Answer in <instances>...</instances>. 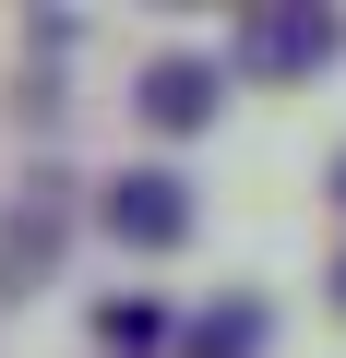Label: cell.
I'll use <instances>...</instances> for the list:
<instances>
[{
	"instance_id": "4",
	"label": "cell",
	"mask_w": 346,
	"mask_h": 358,
	"mask_svg": "<svg viewBox=\"0 0 346 358\" xmlns=\"http://www.w3.org/2000/svg\"><path fill=\"white\" fill-rule=\"evenodd\" d=\"M48 263H60V203H48V192H24L13 215H0V275L24 287V275H48Z\"/></svg>"
},
{
	"instance_id": "8",
	"label": "cell",
	"mask_w": 346,
	"mask_h": 358,
	"mask_svg": "<svg viewBox=\"0 0 346 358\" xmlns=\"http://www.w3.org/2000/svg\"><path fill=\"white\" fill-rule=\"evenodd\" d=\"M334 203H346V155H334Z\"/></svg>"
},
{
	"instance_id": "3",
	"label": "cell",
	"mask_w": 346,
	"mask_h": 358,
	"mask_svg": "<svg viewBox=\"0 0 346 358\" xmlns=\"http://www.w3.org/2000/svg\"><path fill=\"white\" fill-rule=\"evenodd\" d=\"M215 108H227V72H215V60H192V48L143 60V120H155V131H203Z\"/></svg>"
},
{
	"instance_id": "2",
	"label": "cell",
	"mask_w": 346,
	"mask_h": 358,
	"mask_svg": "<svg viewBox=\"0 0 346 358\" xmlns=\"http://www.w3.org/2000/svg\"><path fill=\"white\" fill-rule=\"evenodd\" d=\"M346 48V13H298V0H263V13L239 24V60L251 72H322Z\"/></svg>"
},
{
	"instance_id": "6",
	"label": "cell",
	"mask_w": 346,
	"mask_h": 358,
	"mask_svg": "<svg viewBox=\"0 0 346 358\" xmlns=\"http://www.w3.org/2000/svg\"><path fill=\"white\" fill-rule=\"evenodd\" d=\"M192 358H263V310H251V299L203 310V322H192Z\"/></svg>"
},
{
	"instance_id": "1",
	"label": "cell",
	"mask_w": 346,
	"mask_h": 358,
	"mask_svg": "<svg viewBox=\"0 0 346 358\" xmlns=\"http://www.w3.org/2000/svg\"><path fill=\"white\" fill-rule=\"evenodd\" d=\"M96 215H108L120 251H180L192 239V179L180 167H120L108 192H96Z\"/></svg>"
},
{
	"instance_id": "7",
	"label": "cell",
	"mask_w": 346,
	"mask_h": 358,
	"mask_svg": "<svg viewBox=\"0 0 346 358\" xmlns=\"http://www.w3.org/2000/svg\"><path fill=\"white\" fill-rule=\"evenodd\" d=\"M334 310H346V251H334Z\"/></svg>"
},
{
	"instance_id": "5",
	"label": "cell",
	"mask_w": 346,
	"mask_h": 358,
	"mask_svg": "<svg viewBox=\"0 0 346 358\" xmlns=\"http://www.w3.org/2000/svg\"><path fill=\"white\" fill-rule=\"evenodd\" d=\"M96 346H108V358H155V346H167V310H155V299H96Z\"/></svg>"
}]
</instances>
